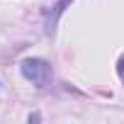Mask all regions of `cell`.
<instances>
[{
  "label": "cell",
  "instance_id": "cell-1",
  "mask_svg": "<svg viewBox=\"0 0 124 124\" xmlns=\"http://www.w3.org/2000/svg\"><path fill=\"white\" fill-rule=\"evenodd\" d=\"M20 71H22V76H24L32 85H37V88H46V85L51 83V78H54L51 63L44 61V58H24L22 63H20Z\"/></svg>",
  "mask_w": 124,
  "mask_h": 124
},
{
  "label": "cell",
  "instance_id": "cell-2",
  "mask_svg": "<svg viewBox=\"0 0 124 124\" xmlns=\"http://www.w3.org/2000/svg\"><path fill=\"white\" fill-rule=\"evenodd\" d=\"M73 3V0H56L54 5H49L46 10H44V29H46V34H54L56 32V24H58V17L66 12V8Z\"/></svg>",
  "mask_w": 124,
  "mask_h": 124
},
{
  "label": "cell",
  "instance_id": "cell-3",
  "mask_svg": "<svg viewBox=\"0 0 124 124\" xmlns=\"http://www.w3.org/2000/svg\"><path fill=\"white\" fill-rule=\"evenodd\" d=\"M117 73H119V78H122V83H124V54H122L119 61H117Z\"/></svg>",
  "mask_w": 124,
  "mask_h": 124
},
{
  "label": "cell",
  "instance_id": "cell-4",
  "mask_svg": "<svg viewBox=\"0 0 124 124\" xmlns=\"http://www.w3.org/2000/svg\"><path fill=\"white\" fill-rule=\"evenodd\" d=\"M27 119H29V122H41V114H37V112H34V114H29Z\"/></svg>",
  "mask_w": 124,
  "mask_h": 124
}]
</instances>
